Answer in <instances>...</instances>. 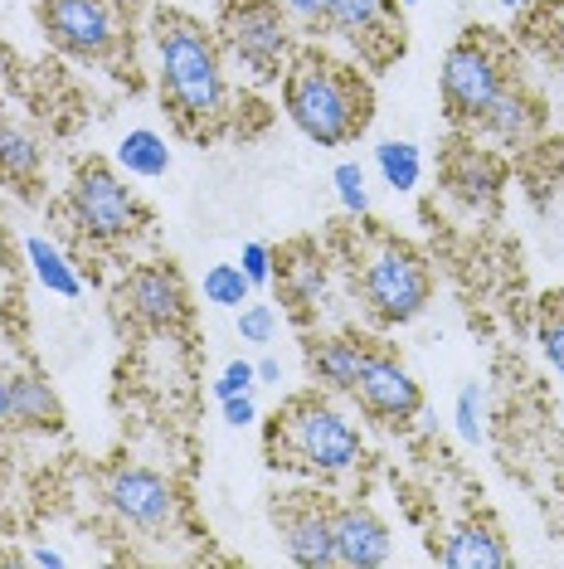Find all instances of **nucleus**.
<instances>
[{"label": "nucleus", "instance_id": "obj_28", "mask_svg": "<svg viewBox=\"0 0 564 569\" xmlns=\"http://www.w3.org/2000/svg\"><path fill=\"white\" fill-rule=\"evenodd\" d=\"M234 327H239V341L243 346H273V336H278V307L273 302H243L239 317H234Z\"/></svg>", "mask_w": 564, "mask_h": 569}, {"label": "nucleus", "instance_id": "obj_15", "mask_svg": "<svg viewBox=\"0 0 564 569\" xmlns=\"http://www.w3.org/2000/svg\"><path fill=\"white\" fill-rule=\"evenodd\" d=\"M443 186H447V196L457 204H467V210H492L506 186V171L486 147H457L443 166Z\"/></svg>", "mask_w": 564, "mask_h": 569}, {"label": "nucleus", "instance_id": "obj_37", "mask_svg": "<svg viewBox=\"0 0 564 569\" xmlns=\"http://www.w3.org/2000/svg\"><path fill=\"white\" fill-rule=\"evenodd\" d=\"M541 0H502V10H511V16H521V10H535Z\"/></svg>", "mask_w": 564, "mask_h": 569}, {"label": "nucleus", "instance_id": "obj_25", "mask_svg": "<svg viewBox=\"0 0 564 569\" xmlns=\"http://www.w3.org/2000/svg\"><path fill=\"white\" fill-rule=\"evenodd\" d=\"M200 292H204V302L224 307V312H239L243 302H253V282L243 278L239 263H210V268H204Z\"/></svg>", "mask_w": 564, "mask_h": 569}, {"label": "nucleus", "instance_id": "obj_35", "mask_svg": "<svg viewBox=\"0 0 564 569\" xmlns=\"http://www.w3.org/2000/svg\"><path fill=\"white\" fill-rule=\"evenodd\" d=\"M6 429H16V423H10V375L0 370V433Z\"/></svg>", "mask_w": 564, "mask_h": 569}, {"label": "nucleus", "instance_id": "obj_20", "mask_svg": "<svg viewBox=\"0 0 564 569\" xmlns=\"http://www.w3.org/2000/svg\"><path fill=\"white\" fill-rule=\"evenodd\" d=\"M24 263H30V273L40 278V288L63 297V302H73V297L83 292V273L69 263V253H63L59 243H49L44 234L24 239Z\"/></svg>", "mask_w": 564, "mask_h": 569}, {"label": "nucleus", "instance_id": "obj_12", "mask_svg": "<svg viewBox=\"0 0 564 569\" xmlns=\"http://www.w3.org/2000/svg\"><path fill=\"white\" fill-rule=\"evenodd\" d=\"M331 526H336V560L345 569L390 565L394 536H390V526L375 516V507H365V501H341V507L331 511Z\"/></svg>", "mask_w": 564, "mask_h": 569}, {"label": "nucleus", "instance_id": "obj_26", "mask_svg": "<svg viewBox=\"0 0 564 569\" xmlns=\"http://www.w3.org/2000/svg\"><path fill=\"white\" fill-rule=\"evenodd\" d=\"M331 190H336V204L351 219L370 214V171L361 161H341L336 171H331Z\"/></svg>", "mask_w": 564, "mask_h": 569}, {"label": "nucleus", "instance_id": "obj_29", "mask_svg": "<svg viewBox=\"0 0 564 569\" xmlns=\"http://www.w3.org/2000/svg\"><path fill=\"white\" fill-rule=\"evenodd\" d=\"M239 268H243V278H249L253 288H268V282L278 278V253L268 249V243L249 239L243 243V253H239Z\"/></svg>", "mask_w": 564, "mask_h": 569}, {"label": "nucleus", "instance_id": "obj_2", "mask_svg": "<svg viewBox=\"0 0 564 569\" xmlns=\"http://www.w3.org/2000/svg\"><path fill=\"white\" fill-rule=\"evenodd\" d=\"M288 122L316 147H345L370 127V83L345 63L302 54L282 79Z\"/></svg>", "mask_w": 564, "mask_h": 569}, {"label": "nucleus", "instance_id": "obj_19", "mask_svg": "<svg viewBox=\"0 0 564 569\" xmlns=\"http://www.w3.org/2000/svg\"><path fill=\"white\" fill-rule=\"evenodd\" d=\"M394 10L400 0H331V30L361 49H375L394 34Z\"/></svg>", "mask_w": 564, "mask_h": 569}, {"label": "nucleus", "instance_id": "obj_23", "mask_svg": "<svg viewBox=\"0 0 564 569\" xmlns=\"http://www.w3.org/2000/svg\"><path fill=\"white\" fill-rule=\"evenodd\" d=\"M112 161H118V171L137 176V180H161L171 171V147H165V137L151 132V127H132V132L118 141Z\"/></svg>", "mask_w": 564, "mask_h": 569}, {"label": "nucleus", "instance_id": "obj_16", "mask_svg": "<svg viewBox=\"0 0 564 569\" xmlns=\"http://www.w3.org/2000/svg\"><path fill=\"white\" fill-rule=\"evenodd\" d=\"M439 565H447V569H502V565H511V546L492 521H457L439 546Z\"/></svg>", "mask_w": 564, "mask_h": 569}, {"label": "nucleus", "instance_id": "obj_3", "mask_svg": "<svg viewBox=\"0 0 564 569\" xmlns=\"http://www.w3.org/2000/svg\"><path fill=\"white\" fill-rule=\"evenodd\" d=\"M273 462L298 468L312 477H345L361 468L365 458V438L345 413L322 395H302L278 413L273 433H268Z\"/></svg>", "mask_w": 564, "mask_h": 569}, {"label": "nucleus", "instance_id": "obj_21", "mask_svg": "<svg viewBox=\"0 0 564 569\" xmlns=\"http://www.w3.org/2000/svg\"><path fill=\"white\" fill-rule=\"evenodd\" d=\"M44 171V147L34 132H24L16 122H0V180L6 186H34Z\"/></svg>", "mask_w": 564, "mask_h": 569}, {"label": "nucleus", "instance_id": "obj_11", "mask_svg": "<svg viewBox=\"0 0 564 569\" xmlns=\"http://www.w3.org/2000/svg\"><path fill=\"white\" fill-rule=\"evenodd\" d=\"M355 399H361L365 413H375L384 423H409L423 413V390L419 380L409 375V366L394 351H375L370 346L365 366H361V380H355Z\"/></svg>", "mask_w": 564, "mask_h": 569}, {"label": "nucleus", "instance_id": "obj_9", "mask_svg": "<svg viewBox=\"0 0 564 569\" xmlns=\"http://www.w3.org/2000/svg\"><path fill=\"white\" fill-rule=\"evenodd\" d=\"M506 83V69H502V54H496L486 40H463L447 49L443 59V73H439V88H443V108L453 122H472L486 112V102L496 98V88Z\"/></svg>", "mask_w": 564, "mask_h": 569}, {"label": "nucleus", "instance_id": "obj_38", "mask_svg": "<svg viewBox=\"0 0 564 569\" xmlns=\"http://www.w3.org/2000/svg\"><path fill=\"white\" fill-rule=\"evenodd\" d=\"M400 6H404V10H414V6H419V0H400Z\"/></svg>", "mask_w": 564, "mask_h": 569}, {"label": "nucleus", "instance_id": "obj_17", "mask_svg": "<svg viewBox=\"0 0 564 569\" xmlns=\"http://www.w3.org/2000/svg\"><path fill=\"white\" fill-rule=\"evenodd\" d=\"M10 375V423L30 433H59L63 429V399L40 370H6Z\"/></svg>", "mask_w": 564, "mask_h": 569}, {"label": "nucleus", "instance_id": "obj_39", "mask_svg": "<svg viewBox=\"0 0 564 569\" xmlns=\"http://www.w3.org/2000/svg\"><path fill=\"white\" fill-rule=\"evenodd\" d=\"M560 312H564V302H560Z\"/></svg>", "mask_w": 564, "mask_h": 569}, {"label": "nucleus", "instance_id": "obj_27", "mask_svg": "<svg viewBox=\"0 0 564 569\" xmlns=\"http://www.w3.org/2000/svg\"><path fill=\"white\" fill-rule=\"evenodd\" d=\"M453 429L463 443H486V390L482 385H463L457 390V405H453Z\"/></svg>", "mask_w": 564, "mask_h": 569}, {"label": "nucleus", "instance_id": "obj_24", "mask_svg": "<svg viewBox=\"0 0 564 569\" xmlns=\"http://www.w3.org/2000/svg\"><path fill=\"white\" fill-rule=\"evenodd\" d=\"M375 171L394 196H409V190H419V180H423V151L414 147V141L390 137V141L375 147Z\"/></svg>", "mask_w": 564, "mask_h": 569}, {"label": "nucleus", "instance_id": "obj_5", "mask_svg": "<svg viewBox=\"0 0 564 569\" xmlns=\"http://www.w3.org/2000/svg\"><path fill=\"white\" fill-rule=\"evenodd\" d=\"M63 210H69L73 229L93 243H127L147 224V210L132 196V186H122V176L102 161H88L73 171L69 190H63Z\"/></svg>", "mask_w": 564, "mask_h": 569}, {"label": "nucleus", "instance_id": "obj_10", "mask_svg": "<svg viewBox=\"0 0 564 569\" xmlns=\"http://www.w3.org/2000/svg\"><path fill=\"white\" fill-rule=\"evenodd\" d=\"M122 302L147 331H181L190 321V288L171 263H141L122 282Z\"/></svg>", "mask_w": 564, "mask_h": 569}, {"label": "nucleus", "instance_id": "obj_8", "mask_svg": "<svg viewBox=\"0 0 564 569\" xmlns=\"http://www.w3.org/2000/svg\"><path fill=\"white\" fill-rule=\"evenodd\" d=\"M40 30L69 59H112L122 44V16L112 0H40Z\"/></svg>", "mask_w": 564, "mask_h": 569}, {"label": "nucleus", "instance_id": "obj_14", "mask_svg": "<svg viewBox=\"0 0 564 569\" xmlns=\"http://www.w3.org/2000/svg\"><path fill=\"white\" fill-rule=\"evenodd\" d=\"M365 356H370V341H361L355 331H331L306 346V370H312L322 395H355Z\"/></svg>", "mask_w": 564, "mask_h": 569}, {"label": "nucleus", "instance_id": "obj_31", "mask_svg": "<svg viewBox=\"0 0 564 569\" xmlns=\"http://www.w3.org/2000/svg\"><path fill=\"white\" fill-rule=\"evenodd\" d=\"M278 6L302 30H331V0H278Z\"/></svg>", "mask_w": 564, "mask_h": 569}, {"label": "nucleus", "instance_id": "obj_30", "mask_svg": "<svg viewBox=\"0 0 564 569\" xmlns=\"http://www.w3.org/2000/svg\"><path fill=\"white\" fill-rule=\"evenodd\" d=\"M253 385H259V370H253V360H229L220 370V380H214V399H234V395H253Z\"/></svg>", "mask_w": 564, "mask_h": 569}, {"label": "nucleus", "instance_id": "obj_18", "mask_svg": "<svg viewBox=\"0 0 564 569\" xmlns=\"http://www.w3.org/2000/svg\"><path fill=\"white\" fill-rule=\"evenodd\" d=\"M535 122H541V108H535V98L525 93L516 79H506L496 88V98L486 102V112L477 118L482 132L492 141H506V147H521V141L535 132Z\"/></svg>", "mask_w": 564, "mask_h": 569}, {"label": "nucleus", "instance_id": "obj_1", "mask_svg": "<svg viewBox=\"0 0 564 569\" xmlns=\"http://www.w3.org/2000/svg\"><path fill=\"white\" fill-rule=\"evenodd\" d=\"M157 79L161 98L175 112V122L200 132V127H220L229 118V79L214 34L200 20L181 10H161L157 16Z\"/></svg>", "mask_w": 564, "mask_h": 569}, {"label": "nucleus", "instance_id": "obj_7", "mask_svg": "<svg viewBox=\"0 0 564 569\" xmlns=\"http://www.w3.org/2000/svg\"><path fill=\"white\" fill-rule=\"evenodd\" d=\"M102 501H108L112 521L137 530L147 540H165L181 526V497L175 482L147 462H112L102 472Z\"/></svg>", "mask_w": 564, "mask_h": 569}, {"label": "nucleus", "instance_id": "obj_36", "mask_svg": "<svg viewBox=\"0 0 564 569\" xmlns=\"http://www.w3.org/2000/svg\"><path fill=\"white\" fill-rule=\"evenodd\" d=\"M24 560H30V565H69V560H63V555H59L54 546H34L30 555H24Z\"/></svg>", "mask_w": 564, "mask_h": 569}, {"label": "nucleus", "instance_id": "obj_33", "mask_svg": "<svg viewBox=\"0 0 564 569\" xmlns=\"http://www.w3.org/2000/svg\"><path fill=\"white\" fill-rule=\"evenodd\" d=\"M224 423L229 429H253V423H259V399L253 395H234V399H224Z\"/></svg>", "mask_w": 564, "mask_h": 569}, {"label": "nucleus", "instance_id": "obj_34", "mask_svg": "<svg viewBox=\"0 0 564 569\" xmlns=\"http://www.w3.org/2000/svg\"><path fill=\"white\" fill-rule=\"evenodd\" d=\"M253 370H259V385H282V360L278 356L253 360Z\"/></svg>", "mask_w": 564, "mask_h": 569}, {"label": "nucleus", "instance_id": "obj_13", "mask_svg": "<svg viewBox=\"0 0 564 569\" xmlns=\"http://www.w3.org/2000/svg\"><path fill=\"white\" fill-rule=\"evenodd\" d=\"M278 530H282V550L292 565L302 569H331L336 560V526L322 501H292L288 511H278Z\"/></svg>", "mask_w": 564, "mask_h": 569}, {"label": "nucleus", "instance_id": "obj_4", "mask_svg": "<svg viewBox=\"0 0 564 569\" xmlns=\"http://www.w3.org/2000/svg\"><path fill=\"white\" fill-rule=\"evenodd\" d=\"M361 302L380 327H404V321L423 317V307L433 302L429 258L400 239L375 243L361 268Z\"/></svg>", "mask_w": 564, "mask_h": 569}, {"label": "nucleus", "instance_id": "obj_6", "mask_svg": "<svg viewBox=\"0 0 564 569\" xmlns=\"http://www.w3.org/2000/svg\"><path fill=\"white\" fill-rule=\"evenodd\" d=\"M220 44L253 83H273L292 54V20L278 0H224Z\"/></svg>", "mask_w": 564, "mask_h": 569}, {"label": "nucleus", "instance_id": "obj_22", "mask_svg": "<svg viewBox=\"0 0 564 569\" xmlns=\"http://www.w3.org/2000/svg\"><path fill=\"white\" fill-rule=\"evenodd\" d=\"M288 302H298V312H322L326 297H331V278H326V263L316 253H298L292 263H278V278Z\"/></svg>", "mask_w": 564, "mask_h": 569}, {"label": "nucleus", "instance_id": "obj_32", "mask_svg": "<svg viewBox=\"0 0 564 569\" xmlns=\"http://www.w3.org/2000/svg\"><path fill=\"white\" fill-rule=\"evenodd\" d=\"M541 351H545L550 366L564 375V312H560V307L541 321Z\"/></svg>", "mask_w": 564, "mask_h": 569}]
</instances>
